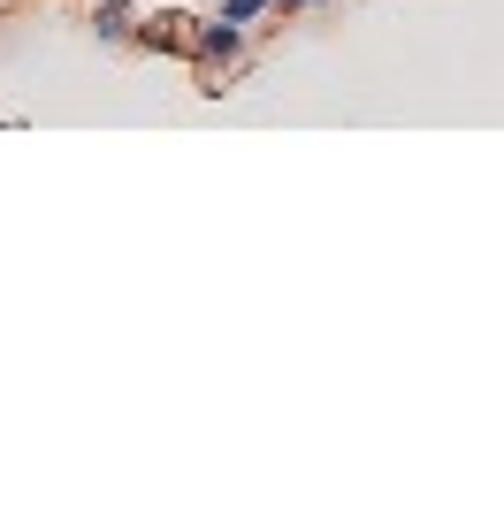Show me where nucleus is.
<instances>
[{"label":"nucleus","instance_id":"nucleus-1","mask_svg":"<svg viewBox=\"0 0 504 512\" xmlns=\"http://www.w3.org/2000/svg\"><path fill=\"white\" fill-rule=\"evenodd\" d=\"M237 62H245V23L207 16V23H199V39H191V77H199V92H230Z\"/></svg>","mask_w":504,"mask_h":512},{"label":"nucleus","instance_id":"nucleus-2","mask_svg":"<svg viewBox=\"0 0 504 512\" xmlns=\"http://www.w3.org/2000/svg\"><path fill=\"white\" fill-rule=\"evenodd\" d=\"M191 39H199V16H184V8H161V16H146V23H138V39H130V46L191 62Z\"/></svg>","mask_w":504,"mask_h":512},{"label":"nucleus","instance_id":"nucleus-3","mask_svg":"<svg viewBox=\"0 0 504 512\" xmlns=\"http://www.w3.org/2000/svg\"><path fill=\"white\" fill-rule=\"evenodd\" d=\"M92 31H100L107 46H130L138 39V16H130L123 0H92Z\"/></svg>","mask_w":504,"mask_h":512},{"label":"nucleus","instance_id":"nucleus-4","mask_svg":"<svg viewBox=\"0 0 504 512\" xmlns=\"http://www.w3.org/2000/svg\"><path fill=\"white\" fill-rule=\"evenodd\" d=\"M214 16H230V23H260V16H275V0H214Z\"/></svg>","mask_w":504,"mask_h":512},{"label":"nucleus","instance_id":"nucleus-5","mask_svg":"<svg viewBox=\"0 0 504 512\" xmlns=\"http://www.w3.org/2000/svg\"><path fill=\"white\" fill-rule=\"evenodd\" d=\"M275 8H283V16H298V8H321V0H275Z\"/></svg>","mask_w":504,"mask_h":512}]
</instances>
